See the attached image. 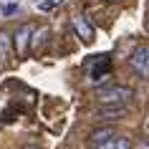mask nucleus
Instances as JSON below:
<instances>
[{
	"instance_id": "obj_3",
	"label": "nucleus",
	"mask_w": 149,
	"mask_h": 149,
	"mask_svg": "<svg viewBox=\"0 0 149 149\" xmlns=\"http://www.w3.org/2000/svg\"><path fill=\"white\" fill-rule=\"evenodd\" d=\"M33 25H20L15 31V51H18V56L23 58L25 53H28V46H31V38H33Z\"/></svg>"
},
{
	"instance_id": "obj_9",
	"label": "nucleus",
	"mask_w": 149,
	"mask_h": 149,
	"mask_svg": "<svg viewBox=\"0 0 149 149\" xmlns=\"http://www.w3.org/2000/svg\"><path fill=\"white\" fill-rule=\"evenodd\" d=\"M58 5H63V0H40L38 10H40V13H51V10H56Z\"/></svg>"
},
{
	"instance_id": "obj_2",
	"label": "nucleus",
	"mask_w": 149,
	"mask_h": 149,
	"mask_svg": "<svg viewBox=\"0 0 149 149\" xmlns=\"http://www.w3.org/2000/svg\"><path fill=\"white\" fill-rule=\"evenodd\" d=\"M129 68L139 76L141 81L149 79V46H139L129 58Z\"/></svg>"
},
{
	"instance_id": "obj_5",
	"label": "nucleus",
	"mask_w": 149,
	"mask_h": 149,
	"mask_svg": "<svg viewBox=\"0 0 149 149\" xmlns=\"http://www.w3.org/2000/svg\"><path fill=\"white\" fill-rule=\"evenodd\" d=\"M94 149H134V147H132V141L126 139V136L114 134L109 141H104V144H99V147H94Z\"/></svg>"
},
{
	"instance_id": "obj_6",
	"label": "nucleus",
	"mask_w": 149,
	"mask_h": 149,
	"mask_svg": "<svg viewBox=\"0 0 149 149\" xmlns=\"http://www.w3.org/2000/svg\"><path fill=\"white\" fill-rule=\"evenodd\" d=\"M126 114V106H101L99 109V119H119Z\"/></svg>"
},
{
	"instance_id": "obj_8",
	"label": "nucleus",
	"mask_w": 149,
	"mask_h": 149,
	"mask_svg": "<svg viewBox=\"0 0 149 149\" xmlns=\"http://www.w3.org/2000/svg\"><path fill=\"white\" fill-rule=\"evenodd\" d=\"M48 36H51V33H48V28H40V31L36 33V38L31 40V48H33V51H38V48L43 46V40H46Z\"/></svg>"
},
{
	"instance_id": "obj_12",
	"label": "nucleus",
	"mask_w": 149,
	"mask_h": 149,
	"mask_svg": "<svg viewBox=\"0 0 149 149\" xmlns=\"http://www.w3.org/2000/svg\"><path fill=\"white\" fill-rule=\"evenodd\" d=\"M134 149H149V141H141V144H136Z\"/></svg>"
},
{
	"instance_id": "obj_4",
	"label": "nucleus",
	"mask_w": 149,
	"mask_h": 149,
	"mask_svg": "<svg viewBox=\"0 0 149 149\" xmlns=\"http://www.w3.org/2000/svg\"><path fill=\"white\" fill-rule=\"evenodd\" d=\"M71 23H73V31L79 33L81 40H86V43H91V40H94L96 33H94V28L86 23V18H84V15H73V20H71Z\"/></svg>"
},
{
	"instance_id": "obj_14",
	"label": "nucleus",
	"mask_w": 149,
	"mask_h": 149,
	"mask_svg": "<svg viewBox=\"0 0 149 149\" xmlns=\"http://www.w3.org/2000/svg\"><path fill=\"white\" fill-rule=\"evenodd\" d=\"M111 3H116V0H111Z\"/></svg>"
},
{
	"instance_id": "obj_1",
	"label": "nucleus",
	"mask_w": 149,
	"mask_h": 149,
	"mask_svg": "<svg viewBox=\"0 0 149 149\" xmlns=\"http://www.w3.org/2000/svg\"><path fill=\"white\" fill-rule=\"evenodd\" d=\"M96 101L101 106H126V101L134 96L129 86H119V84H109V86L96 88Z\"/></svg>"
},
{
	"instance_id": "obj_10",
	"label": "nucleus",
	"mask_w": 149,
	"mask_h": 149,
	"mask_svg": "<svg viewBox=\"0 0 149 149\" xmlns=\"http://www.w3.org/2000/svg\"><path fill=\"white\" fill-rule=\"evenodd\" d=\"M8 46H10L8 33H0V63L5 61V56H8Z\"/></svg>"
},
{
	"instance_id": "obj_11",
	"label": "nucleus",
	"mask_w": 149,
	"mask_h": 149,
	"mask_svg": "<svg viewBox=\"0 0 149 149\" xmlns=\"http://www.w3.org/2000/svg\"><path fill=\"white\" fill-rule=\"evenodd\" d=\"M3 15H15L18 13V3H3Z\"/></svg>"
},
{
	"instance_id": "obj_7",
	"label": "nucleus",
	"mask_w": 149,
	"mask_h": 149,
	"mask_svg": "<svg viewBox=\"0 0 149 149\" xmlns=\"http://www.w3.org/2000/svg\"><path fill=\"white\" fill-rule=\"evenodd\" d=\"M111 136H114V132H111V129H99V132L91 134V144H94V147H99V144H104V141H109Z\"/></svg>"
},
{
	"instance_id": "obj_13",
	"label": "nucleus",
	"mask_w": 149,
	"mask_h": 149,
	"mask_svg": "<svg viewBox=\"0 0 149 149\" xmlns=\"http://www.w3.org/2000/svg\"><path fill=\"white\" fill-rule=\"evenodd\" d=\"M25 149H38V147H33V144H31V147H25Z\"/></svg>"
}]
</instances>
